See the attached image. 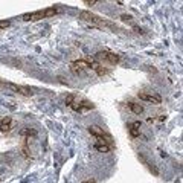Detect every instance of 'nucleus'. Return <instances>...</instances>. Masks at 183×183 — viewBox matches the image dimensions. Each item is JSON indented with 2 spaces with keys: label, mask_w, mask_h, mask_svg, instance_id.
<instances>
[{
  "label": "nucleus",
  "mask_w": 183,
  "mask_h": 183,
  "mask_svg": "<svg viewBox=\"0 0 183 183\" xmlns=\"http://www.w3.org/2000/svg\"><path fill=\"white\" fill-rule=\"evenodd\" d=\"M139 98L142 101H147V102H151V104H160L162 102V98L159 95H148V93H139Z\"/></svg>",
  "instance_id": "f03ea898"
},
{
  "label": "nucleus",
  "mask_w": 183,
  "mask_h": 183,
  "mask_svg": "<svg viewBox=\"0 0 183 183\" xmlns=\"http://www.w3.org/2000/svg\"><path fill=\"white\" fill-rule=\"evenodd\" d=\"M165 119H166V116H160V117H159V121H160V122H163Z\"/></svg>",
  "instance_id": "4be33fe9"
},
{
  "label": "nucleus",
  "mask_w": 183,
  "mask_h": 183,
  "mask_svg": "<svg viewBox=\"0 0 183 183\" xmlns=\"http://www.w3.org/2000/svg\"><path fill=\"white\" fill-rule=\"evenodd\" d=\"M40 18H43V12H32V14H24L23 15V20H26V21L40 20Z\"/></svg>",
  "instance_id": "423d86ee"
},
{
  "label": "nucleus",
  "mask_w": 183,
  "mask_h": 183,
  "mask_svg": "<svg viewBox=\"0 0 183 183\" xmlns=\"http://www.w3.org/2000/svg\"><path fill=\"white\" fill-rule=\"evenodd\" d=\"M130 18H131L130 15H122V20H125V21H127V20H130Z\"/></svg>",
  "instance_id": "412c9836"
},
{
  "label": "nucleus",
  "mask_w": 183,
  "mask_h": 183,
  "mask_svg": "<svg viewBox=\"0 0 183 183\" xmlns=\"http://www.w3.org/2000/svg\"><path fill=\"white\" fill-rule=\"evenodd\" d=\"M139 127H140V122H139V121L133 122V125H131V128H136V130H139Z\"/></svg>",
  "instance_id": "aec40b11"
},
{
  "label": "nucleus",
  "mask_w": 183,
  "mask_h": 183,
  "mask_svg": "<svg viewBox=\"0 0 183 183\" xmlns=\"http://www.w3.org/2000/svg\"><path fill=\"white\" fill-rule=\"evenodd\" d=\"M89 133L93 134V136H96V137H104V136H107L106 133H104V130H102L101 127H98V125H90V127H89Z\"/></svg>",
  "instance_id": "20e7f679"
},
{
  "label": "nucleus",
  "mask_w": 183,
  "mask_h": 183,
  "mask_svg": "<svg viewBox=\"0 0 183 183\" xmlns=\"http://www.w3.org/2000/svg\"><path fill=\"white\" fill-rule=\"evenodd\" d=\"M130 134H131L133 137H136V136L140 134V131H139V130H136V128H130Z\"/></svg>",
  "instance_id": "f3484780"
},
{
  "label": "nucleus",
  "mask_w": 183,
  "mask_h": 183,
  "mask_svg": "<svg viewBox=\"0 0 183 183\" xmlns=\"http://www.w3.org/2000/svg\"><path fill=\"white\" fill-rule=\"evenodd\" d=\"M28 140H31V139H26V142L21 147V156L24 159H31V150H29V145H28Z\"/></svg>",
  "instance_id": "0eeeda50"
},
{
  "label": "nucleus",
  "mask_w": 183,
  "mask_h": 183,
  "mask_svg": "<svg viewBox=\"0 0 183 183\" xmlns=\"http://www.w3.org/2000/svg\"><path fill=\"white\" fill-rule=\"evenodd\" d=\"M128 107H130V110H131L134 114H140V113H143V107L140 106V104L130 102V104H128Z\"/></svg>",
  "instance_id": "1a4fd4ad"
},
{
  "label": "nucleus",
  "mask_w": 183,
  "mask_h": 183,
  "mask_svg": "<svg viewBox=\"0 0 183 183\" xmlns=\"http://www.w3.org/2000/svg\"><path fill=\"white\" fill-rule=\"evenodd\" d=\"M57 12H58L57 8H49V9L43 11V17H52V15H55Z\"/></svg>",
  "instance_id": "2eb2a0df"
},
{
  "label": "nucleus",
  "mask_w": 183,
  "mask_h": 183,
  "mask_svg": "<svg viewBox=\"0 0 183 183\" xmlns=\"http://www.w3.org/2000/svg\"><path fill=\"white\" fill-rule=\"evenodd\" d=\"M90 69H93V70H95V72H96L99 76L106 75V72H107V70L104 69V67L101 66V64H98V63H92V64H90Z\"/></svg>",
  "instance_id": "6e6552de"
},
{
  "label": "nucleus",
  "mask_w": 183,
  "mask_h": 183,
  "mask_svg": "<svg viewBox=\"0 0 183 183\" xmlns=\"http://www.w3.org/2000/svg\"><path fill=\"white\" fill-rule=\"evenodd\" d=\"M75 67H81V69H90V63L86 60H76L75 63H72Z\"/></svg>",
  "instance_id": "9b49d317"
},
{
  "label": "nucleus",
  "mask_w": 183,
  "mask_h": 183,
  "mask_svg": "<svg viewBox=\"0 0 183 183\" xmlns=\"http://www.w3.org/2000/svg\"><path fill=\"white\" fill-rule=\"evenodd\" d=\"M9 24H11V21H9V20H0V29H5V28H8Z\"/></svg>",
  "instance_id": "dca6fc26"
},
{
  "label": "nucleus",
  "mask_w": 183,
  "mask_h": 183,
  "mask_svg": "<svg viewBox=\"0 0 183 183\" xmlns=\"http://www.w3.org/2000/svg\"><path fill=\"white\" fill-rule=\"evenodd\" d=\"M80 17H81L83 20H90V21H93V23L101 21V18H99V17H96V15H93V14H90V12H86V11H83V12H81Z\"/></svg>",
  "instance_id": "39448f33"
},
{
  "label": "nucleus",
  "mask_w": 183,
  "mask_h": 183,
  "mask_svg": "<svg viewBox=\"0 0 183 183\" xmlns=\"http://www.w3.org/2000/svg\"><path fill=\"white\" fill-rule=\"evenodd\" d=\"M8 87H9V89H12L14 92H17V93H20V95H24V96H32V95H34L32 92H31V89L23 87V86H17V84L9 83V84H8Z\"/></svg>",
  "instance_id": "f257e3e1"
},
{
  "label": "nucleus",
  "mask_w": 183,
  "mask_h": 183,
  "mask_svg": "<svg viewBox=\"0 0 183 183\" xmlns=\"http://www.w3.org/2000/svg\"><path fill=\"white\" fill-rule=\"evenodd\" d=\"M73 99H75V98H73V95H69V96L66 98V104H67L69 107H70L72 104H73Z\"/></svg>",
  "instance_id": "a211bd4d"
},
{
  "label": "nucleus",
  "mask_w": 183,
  "mask_h": 183,
  "mask_svg": "<svg viewBox=\"0 0 183 183\" xmlns=\"http://www.w3.org/2000/svg\"><path fill=\"white\" fill-rule=\"evenodd\" d=\"M95 150H98L99 153H108L110 147L107 145V143H95Z\"/></svg>",
  "instance_id": "f8f14e48"
},
{
  "label": "nucleus",
  "mask_w": 183,
  "mask_h": 183,
  "mask_svg": "<svg viewBox=\"0 0 183 183\" xmlns=\"http://www.w3.org/2000/svg\"><path fill=\"white\" fill-rule=\"evenodd\" d=\"M86 183H95V180H89V182H86Z\"/></svg>",
  "instance_id": "5701e85b"
},
{
  "label": "nucleus",
  "mask_w": 183,
  "mask_h": 183,
  "mask_svg": "<svg viewBox=\"0 0 183 183\" xmlns=\"http://www.w3.org/2000/svg\"><path fill=\"white\" fill-rule=\"evenodd\" d=\"M37 134V131L35 130H32V128H21L20 130V136H35Z\"/></svg>",
  "instance_id": "ddd939ff"
},
{
  "label": "nucleus",
  "mask_w": 183,
  "mask_h": 183,
  "mask_svg": "<svg viewBox=\"0 0 183 183\" xmlns=\"http://www.w3.org/2000/svg\"><path fill=\"white\" fill-rule=\"evenodd\" d=\"M92 108H93V106L90 102H87V101L80 102V111H86V110H92Z\"/></svg>",
  "instance_id": "4468645a"
},
{
  "label": "nucleus",
  "mask_w": 183,
  "mask_h": 183,
  "mask_svg": "<svg viewBox=\"0 0 183 183\" xmlns=\"http://www.w3.org/2000/svg\"><path fill=\"white\" fill-rule=\"evenodd\" d=\"M0 87H2V83H0Z\"/></svg>",
  "instance_id": "b1692460"
},
{
  "label": "nucleus",
  "mask_w": 183,
  "mask_h": 183,
  "mask_svg": "<svg viewBox=\"0 0 183 183\" xmlns=\"http://www.w3.org/2000/svg\"><path fill=\"white\" fill-rule=\"evenodd\" d=\"M98 2H95V0H92V2H84V5L86 6H93V5H96Z\"/></svg>",
  "instance_id": "6ab92c4d"
},
{
  "label": "nucleus",
  "mask_w": 183,
  "mask_h": 183,
  "mask_svg": "<svg viewBox=\"0 0 183 183\" xmlns=\"http://www.w3.org/2000/svg\"><path fill=\"white\" fill-rule=\"evenodd\" d=\"M106 60H107V61H110L111 64H117V63L121 61L119 55H116V54H111V52H107V55H106Z\"/></svg>",
  "instance_id": "9d476101"
},
{
  "label": "nucleus",
  "mask_w": 183,
  "mask_h": 183,
  "mask_svg": "<svg viewBox=\"0 0 183 183\" xmlns=\"http://www.w3.org/2000/svg\"><path fill=\"white\" fill-rule=\"evenodd\" d=\"M11 125H12V119H11V117H9V116L3 117L2 122H0V131H2V133L11 131Z\"/></svg>",
  "instance_id": "7ed1b4c3"
}]
</instances>
